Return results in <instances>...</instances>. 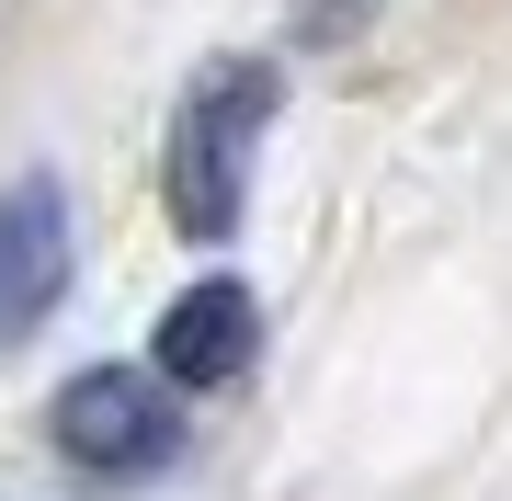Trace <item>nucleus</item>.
Returning <instances> with one entry per match:
<instances>
[{"instance_id":"2","label":"nucleus","mask_w":512,"mask_h":501,"mask_svg":"<svg viewBox=\"0 0 512 501\" xmlns=\"http://www.w3.org/2000/svg\"><path fill=\"white\" fill-rule=\"evenodd\" d=\"M46 422H57V456L92 467V479H148V467L183 456V399H171L160 376H137V365H92V376H69Z\"/></svg>"},{"instance_id":"5","label":"nucleus","mask_w":512,"mask_h":501,"mask_svg":"<svg viewBox=\"0 0 512 501\" xmlns=\"http://www.w3.org/2000/svg\"><path fill=\"white\" fill-rule=\"evenodd\" d=\"M376 23V0H296V46H353Z\"/></svg>"},{"instance_id":"4","label":"nucleus","mask_w":512,"mask_h":501,"mask_svg":"<svg viewBox=\"0 0 512 501\" xmlns=\"http://www.w3.org/2000/svg\"><path fill=\"white\" fill-rule=\"evenodd\" d=\"M160 388H228V376H251V353H262V297L239 274H205V285H183V297L160 308Z\"/></svg>"},{"instance_id":"3","label":"nucleus","mask_w":512,"mask_h":501,"mask_svg":"<svg viewBox=\"0 0 512 501\" xmlns=\"http://www.w3.org/2000/svg\"><path fill=\"white\" fill-rule=\"evenodd\" d=\"M57 297H69V194L46 171H23L0 194V353L35 342Z\"/></svg>"},{"instance_id":"1","label":"nucleus","mask_w":512,"mask_h":501,"mask_svg":"<svg viewBox=\"0 0 512 501\" xmlns=\"http://www.w3.org/2000/svg\"><path fill=\"white\" fill-rule=\"evenodd\" d=\"M274 103H285L274 57H217V69H194V92L171 103L160 194H171V228H183V240H239V217H251V160H262Z\"/></svg>"}]
</instances>
